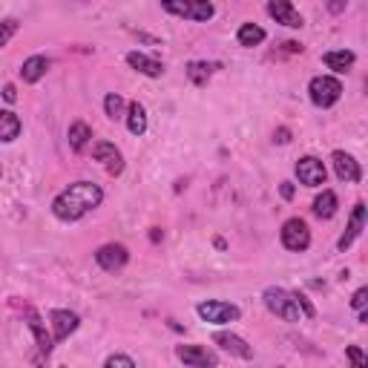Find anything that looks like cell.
Returning a JSON list of instances; mask_svg holds the SVG:
<instances>
[{
  "mask_svg": "<svg viewBox=\"0 0 368 368\" xmlns=\"http://www.w3.org/2000/svg\"><path fill=\"white\" fill-rule=\"evenodd\" d=\"M104 201V190L93 182H75L69 184L63 193L55 196L52 201V213L61 219V222H78L90 210H95Z\"/></svg>",
  "mask_w": 368,
  "mask_h": 368,
  "instance_id": "1",
  "label": "cell"
},
{
  "mask_svg": "<svg viewBox=\"0 0 368 368\" xmlns=\"http://www.w3.org/2000/svg\"><path fill=\"white\" fill-rule=\"evenodd\" d=\"M262 300H265V308H268L270 314H276L279 320H285V322H300L303 311H300L297 297H293L290 290H285V288H268V290L262 293Z\"/></svg>",
  "mask_w": 368,
  "mask_h": 368,
  "instance_id": "2",
  "label": "cell"
},
{
  "mask_svg": "<svg viewBox=\"0 0 368 368\" xmlns=\"http://www.w3.org/2000/svg\"><path fill=\"white\" fill-rule=\"evenodd\" d=\"M162 6H164V12L179 15V18H190L196 23H204L216 15V6L207 4V0H184V4L182 0H167V4H162Z\"/></svg>",
  "mask_w": 368,
  "mask_h": 368,
  "instance_id": "3",
  "label": "cell"
},
{
  "mask_svg": "<svg viewBox=\"0 0 368 368\" xmlns=\"http://www.w3.org/2000/svg\"><path fill=\"white\" fill-rule=\"evenodd\" d=\"M196 314L204 320V322H213V325H225V322H236L242 317L239 305L233 303H219V300H210V303H199L196 305Z\"/></svg>",
  "mask_w": 368,
  "mask_h": 368,
  "instance_id": "4",
  "label": "cell"
},
{
  "mask_svg": "<svg viewBox=\"0 0 368 368\" xmlns=\"http://www.w3.org/2000/svg\"><path fill=\"white\" fill-rule=\"evenodd\" d=\"M308 95H311V101L317 104V107H334L337 101H340V95H342V84L337 81V78H331V75H317L311 84H308Z\"/></svg>",
  "mask_w": 368,
  "mask_h": 368,
  "instance_id": "5",
  "label": "cell"
},
{
  "mask_svg": "<svg viewBox=\"0 0 368 368\" xmlns=\"http://www.w3.org/2000/svg\"><path fill=\"white\" fill-rule=\"evenodd\" d=\"M282 245H285L288 251H293V253L308 251V245H311V231H308V225L303 222V219H288V222L282 225Z\"/></svg>",
  "mask_w": 368,
  "mask_h": 368,
  "instance_id": "6",
  "label": "cell"
},
{
  "mask_svg": "<svg viewBox=\"0 0 368 368\" xmlns=\"http://www.w3.org/2000/svg\"><path fill=\"white\" fill-rule=\"evenodd\" d=\"M176 357L187 368H216L219 365V357L207 345H179L176 348Z\"/></svg>",
  "mask_w": 368,
  "mask_h": 368,
  "instance_id": "7",
  "label": "cell"
},
{
  "mask_svg": "<svg viewBox=\"0 0 368 368\" xmlns=\"http://www.w3.org/2000/svg\"><path fill=\"white\" fill-rule=\"evenodd\" d=\"M268 15L276 18V23H282L288 29H303L305 26L303 15L293 9V4H288V0H270V4H268Z\"/></svg>",
  "mask_w": 368,
  "mask_h": 368,
  "instance_id": "8",
  "label": "cell"
},
{
  "mask_svg": "<svg viewBox=\"0 0 368 368\" xmlns=\"http://www.w3.org/2000/svg\"><path fill=\"white\" fill-rule=\"evenodd\" d=\"M93 156H95V162H101V164L107 167L110 176H118V173L124 170V156H121L118 147L110 144V141H98V144L93 147Z\"/></svg>",
  "mask_w": 368,
  "mask_h": 368,
  "instance_id": "9",
  "label": "cell"
},
{
  "mask_svg": "<svg viewBox=\"0 0 368 368\" xmlns=\"http://www.w3.org/2000/svg\"><path fill=\"white\" fill-rule=\"evenodd\" d=\"M297 176H300V182L305 187H320V184H325V176L328 173H325V164L320 159L305 156V159L297 162Z\"/></svg>",
  "mask_w": 368,
  "mask_h": 368,
  "instance_id": "10",
  "label": "cell"
},
{
  "mask_svg": "<svg viewBox=\"0 0 368 368\" xmlns=\"http://www.w3.org/2000/svg\"><path fill=\"white\" fill-rule=\"evenodd\" d=\"M127 259H130L127 248H124V245H115V242L101 245V248L95 251V262H98L104 270H121V268L127 265Z\"/></svg>",
  "mask_w": 368,
  "mask_h": 368,
  "instance_id": "11",
  "label": "cell"
},
{
  "mask_svg": "<svg viewBox=\"0 0 368 368\" xmlns=\"http://www.w3.org/2000/svg\"><path fill=\"white\" fill-rule=\"evenodd\" d=\"M49 322H52V340H55V342H63V340H69V334H75V328H78V314L58 308V311L49 314Z\"/></svg>",
  "mask_w": 368,
  "mask_h": 368,
  "instance_id": "12",
  "label": "cell"
},
{
  "mask_svg": "<svg viewBox=\"0 0 368 368\" xmlns=\"http://www.w3.org/2000/svg\"><path fill=\"white\" fill-rule=\"evenodd\" d=\"M331 162H334V173H337L340 182L357 184V182L362 179V170H359V164L354 162V156H348V153H342V150H334Z\"/></svg>",
  "mask_w": 368,
  "mask_h": 368,
  "instance_id": "13",
  "label": "cell"
},
{
  "mask_svg": "<svg viewBox=\"0 0 368 368\" xmlns=\"http://www.w3.org/2000/svg\"><path fill=\"white\" fill-rule=\"evenodd\" d=\"M362 228H365V204L357 201L354 210H351V219H348V228H345V233L340 236L337 248H340V251H348V248L354 245V239L362 233Z\"/></svg>",
  "mask_w": 368,
  "mask_h": 368,
  "instance_id": "14",
  "label": "cell"
},
{
  "mask_svg": "<svg viewBox=\"0 0 368 368\" xmlns=\"http://www.w3.org/2000/svg\"><path fill=\"white\" fill-rule=\"evenodd\" d=\"M127 63L147 78H162L164 75V63L150 58V55H144V52H127Z\"/></svg>",
  "mask_w": 368,
  "mask_h": 368,
  "instance_id": "15",
  "label": "cell"
},
{
  "mask_svg": "<svg viewBox=\"0 0 368 368\" xmlns=\"http://www.w3.org/2000/svg\"><path fill=\"white\" fill-rule=\"evenodd\" d=\"M213 342L216 345H222L228 354H233V357H242V359H253V348L242 340V337H236V334H228V331H219L216 337H213Z\"/></svg>",
  "mask_w": 368,
  "mask_h": 368,
  "instance_id": "16",
  "label": "cell"
},
{
  "mask_svg": "<svg viewBox=\"0 0 368 368\" xmlns=\"http://www.w3.org/2000/svg\"><path fill=\"white\" fill-rule=\"evenodd\" d=\"M46 69H49V61H46L43 55H32V58H26L23 66H21V78H23L26 84H38V81L46 75Z\"/></svg>",
  "mask_w": 368,
  "mask_h": 368,
  "instance_id": "17",
  "label": "cell"
},
{
  "mask_svg": "<svg viewBox=\"0 0 368 368\" xmlns=\"http://www.w3.org/2000/svg\"><path fill=\"white\" fill-rule=\"evenodd\" d=\"M26 320H29V331L35 334V342H38V351L43 354V357H49L52 354V345H55V340L46 334V325L41 322V317L35 314V311H29L26 314Z\"/></svg>",
  "mask_w": 368,
  "mask_h": 368,
  "instance_id": "18",
  "label": "cell"
},
{
  "mask_svg": "<svg viewBox=\"0 0 368 368\" xmlns=\"http://www.w3.org/2000/svg\"><path fill=\"white\" fill-rule=\"evenodd\" d=\"M21 135V118L12 110H0V141H15Z\"/></svg>",
  "mask_w": 368,
  "mask_h": 368,
  "instance_id": "19",
  "label": "cell"
},
{
  "mask_svg": "<svg viewBox=\"0 0 368 368\" xmlns=\"http://www.w3.org/2000/svg\"><path fill=\"white\" fill-rule=\"evenodd\" d=\"M216 72V63H207V61H190L187 63V78L196 84V87H204L210 81V75Z\"/></svg>",
  "mask_w": 368,
  "mask_h": 368,
  "instance_id": "20",
  "label": "cell"
},
{
  "mask_svg": "<svg viewBox=\"0 0 368 368\" xmlns=\"http://www.w3.org/2000/svg\"><path fill=\"white\" fill-rule=\"evenodd\" d=\"M93 138V130H90V124H84V121H75L69 127V147L75 153H81L84 147H87V141Z\"/></svg>",
  "mask_w": 368,
  "mask_h": 368,
  "instance_id": "21",
  "label": "cell"
},
{
  "mask_svg": "<svg viewBox=\"0 0 368 368\" xmlns=\"http://www.w3.org/2000/svg\"><path fill=\"white\" fill-rule=\"evenodd\" d=\"M354 61H357V58H354V52H348V49H337V52H325V55H322V63H325L328 69H334V72H345Z\"/></svg>",
  "mask_w": 368,
  "mask_h": 368,
  "instance_id": "22",
  "label": "cell"
},
{
  "mask_svg": "<svg viewBox=\"0 0 368 368\" xmlns=\"http://www.w3.org/2000/svg\"><path fill=\"white\" fill-rule=\"evenodd\" d=\"M236 41H239V46H259L265 41V29L256 23H242L236 32Z\"/></svg>",
  "mask_w": 368,
  "mask_h": 368,
  "instance_id": "23",
  "label": "cell"
},
{
  "mask_svg": "<svg viewBox=\"0 0 368 368\" xmlns=\"http://www.w3.org/2000/svg\"><path fill=\"white\" fill-rule=\"evenodd\" d=\"M127 130H130L132 135H144V130H147V112H144V107H141L138 101H132V104H130V112H127Z\"/></svg>",
  "mask_w": 368,
  "mask_h": 368,
  "instance_id": "24",
  "label": "cell"
},
{
  "mask_svg": "<svg viewBox=\"0 0 368 368\" xmlns=\"http://www.w3.org/2000/svg\"><path fill=\"white\" fill-rule=\"evenodd\" d=\"M314 213L320 219H331L337 213V193L334 190H322V196H317V201H314Z\"/></svg>",
  "mask_w": 368,
  "mask_h": 368,
  "instance_id": "25",
  "label": "cell"
},
{
  "mask_svg": "<svg viewBox=\"0 0 368 368\" xmlns=\"http://www.w3.org/2000/svg\"><path fill=\"white\" fill-rule=\"evenodd\" d=\"M104 110H107L110 118H121V115H124V98L115 95V93H110V95L104 98Z\"/></svg>",
  "mask_w": 368,
  "mask_h": 368,
  "instance_id": "26",
  "label": "cell"
},
{
  "mask_svg": "<svg viewBox=\"0 0 368 368\" xmlns=\"http://www.w3.org/2000/svg\"><path fill=\"white\" fill-rule=\"evenodd\" d=\"M18 32V21L15 18H6V21H0V49H4L9 41H12V35Z\"/></svg>",
  "mask_w": 368,
  "mask_h": 368,
  "instance_id": "27",
  "label": "cell"
},
{
  "mask_svg": "<svg viewBox=\"0 0 368 368\" xmlns=\"http://www.w3.org/2000/svg\"><path fill=\"white\" fill-rule=\"evenodd\" d=\"M104 368H135V362H132L127 354H112V357L104 362Z\"/></svg>",
  "mask_w": 368,
  "mask_h": 368,
  "instance_id": "28",
  "label": "cell"
},
{
  "mask_svg": "<svg viewBox=\"0 0 368 368\" xmlns=\"http://www.w3.org/2000/svg\"><path fill=\"white\" fill-rule=\"evenodd\" d=\"M348 359H351V365H354V368H365V354H362L357 345H351V348H348Z\"/></svg>",
  "mask_w": 368,
  "mask_h": 368,
  "instance_id": "29",
  "label": "cell"
},
{
  "mask_svg": "<svg viewBox=\"0 0 368 368\" xmlns=\"http://www.w3.org/2000/svg\"><path fill=\"white\" fill-rule=\"evenodd\" d=\"M365 303H368V290H365V288H359V290L354 293V300H351V308L362 311V308H365Z\"/></svg>",
  "mask_w": 368,
  "mask_h": 368,
  "instance_id": "30",
  "label": "cell"
},
{
  "mask_svg": "<svg viewBox=\"0 0 368 368\" xmlns=\"http://www.w3.org/2000/svg\"><path fill=\"white\" fill-rule=\"evenodd\" d=\"M293 297H297V305H300V311H303L305 317H314V314H317L314 305L308 303V297H303V293H293Z\"/></svg>",
  "mask_w": 368,
  "mask_h": 368,
  "instance_id": "31",
  "label": "cell"
},
{
  "mask_svg": "<svg viewBox=\"0 0 368 368\" xmlns=\"http://www.w3.org/2000/svg\"><path fill=\"white\" fill-rule=\"evenodd\" d=\"M273 141L288 144V141H290V130H288V127H279V130H276V135H273Z\"/></svg>",
  "mask_w": 368,
  "mask_h": 368,
  "instance_id": "32",
  "label": "cell"
},
{
  "mask_svg": "<svg viewBox=\"0 0 368 368\" xmlns=\"http://www.w3.org/2000/svg\"><path fill=\"white\" fill-rule=\"evenodd\" d=\"M4 98H6L9 104H12V101H18V90H15L12 84H6V87H4Z\"/></svg>",
  "mask_w": 368,
  "mask_h": 368,
  "instance_id": "33",
  "label": "cell"
},
{
  "mask_svg": "<svg viewBox=\"0 0 368 368\" xmlns=\"http://www.w3.org/2000/svg\"><path fill=\"white\" fill-rule=\"evenodd\" d=\"M282 199H293V184H282Z\"/></svg>",
  "mask_w": 368,
  "mask_h": 368,
  "instance_id": "34",
  "label": "cell"
}]
</instances>
